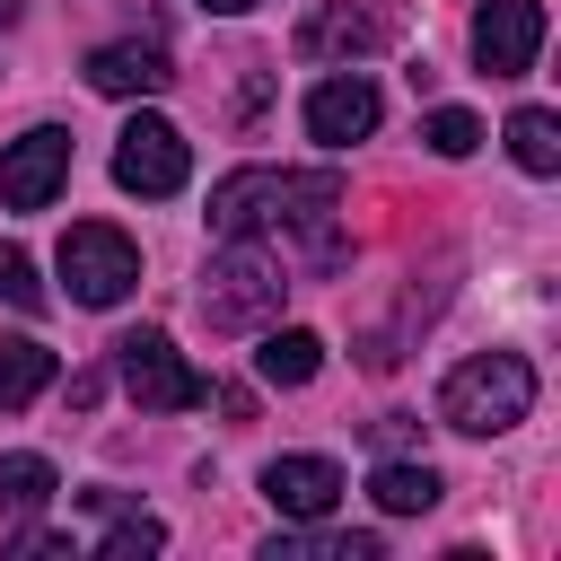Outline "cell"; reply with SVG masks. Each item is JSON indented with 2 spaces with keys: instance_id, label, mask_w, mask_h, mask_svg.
Listing matches in <instances>:
<instances>
[{
  "instance_id": "cell-1",
  "label": "cell",
  "mask_w": 561,
  "mask_h": 561,
  "mask_svg": "<svg viewBox=\"0 0 561 561\" xmlns=\"http://www.w3.org/2000/svg\"><path fill=\"white\" fill-rule=\"evenodd\" d=\"M333 210H342L333 167H237L210 184V237H316L324 263H333Z\"/></svg>"
},
{
  "instance_id": "cell-2",
  "label": "cell",
  "mask_w": 561,
  "mask_h": 561,
  "mask_svg": "<svg viewBox=\"0 0 561 561\" xmlns=\"http://www.w3.org/2000/svg\"><path fill=\"white\" fill-rule=\"evenodd\" d=\"M535 412V368L517 351H482V359H456L447 386H438V421L465 430V438H500Z\"/></svg>"
},
{
  "instance_id": "cell-3",
  "label": "cell",
  "mask_w": 561,
  "mask_h": 561,
  "mask_svg": "<svg viewBox=\"0 0 561 561\" xmlns=\"http://www.w3.org/2000/svg\"><path fill=\"white\" fill-rule=\"evenodd\" d=\"M280 289H289L280 254H263V237H228V254L202 272V316L210 333H254L280 307Z\"/></svg>"
},
{
  "instance_id": "cell-4",
  "label": "cell",
  "mask_w": 561,
  "mask_h": 561,
  "mask_svg": "<svg viewBox=\"0 0 561 561\" xmlns=\"http://www.w3.org/2000/svg\"><path fill=\"white\" fill-rule=\"evenodd\" d=\"M61 280H70L79 307H123L131 280H140V245L123 228H105V219H79L61 237Z\"/></svg>"
},
{
  "instance_id": "cell-5",
  "label": "cell",
  "mask_w": 561,
  "mask_h": 561,
  "mask_svg": "<svg viewBox=\"0 0 561 561\" xmlns=\"http://www.w3.org/2000/svg\"><path fill=\"white\" fill-rule=\"evenodd\" d=\"M114 377H123V394H131L140 412H193V403L210 394L158 324H140V333H123V342H114Z\"/></svg>"
},
{
  "instance_id": "cell-6",
  "label": "cell",
  "mask_w": 561,
  "mask_h": 561,
  "mask_svg": "<svg viewBox=\"0 0 561 561\" xmlns=\"http://www.w3.org/2000/svg\"><path fill=\"white\" fill-rule=\"evenodd\" d=\"M184 175H193V149H184V131H175L167 114H131V123L114 131V184H123V193L167 202V193H184Z\"/></svg>"
},
{
  "instance_id": "cell-7",
  "label": "cell",
  "mask_w": 561,
  "mask_h": 561,
  "mask_svg": "<svg viewBox=\"0 0 561 561\" xmlns=\"http://www.w3.org/2000/svg\"><path fill=\"white\" fill-rule=\"evenodd\" d=\"M403 35V18L386 0H324L298 18V53L307 61H359V53H386Z\"/></svg>"
},
{
  "instance_id": "cell-8",
  "label": "cell",
  "mask_w": 561,
  "mask_h": 561,
  "mask_svg": "<svg viewBox=\"0 0 561 561\" xmlns=\"http://www.w3.org/2000/svg\"><path fill=\"white\" fill-rule=\"evenodd\" d=\"M61 184H70V131L61 123H35L0 149V202L9 210H44Z\"/></svg>"
},
{
  "instance_id": "cell-9",
  "label": "cell",
  "mask_w": 561,
  "mask_h": 561,
  "mask_svg": "<svg viewBox=\"0 0 561 561\" xmlns=\"http://www.w3.org/2000/svg\"><path fill=\"white\" fill-rule=\"evenodd\" d=\"M535 53H543V0H482L473 9V61L491 79L535 70Z\"/></svg>"
},
{
  "instance_id": "cell-10",
  "label": "cell",
  "mask_w": 561,
  "mask_h": 561,
  "mask_svg": "<svg viewBox=\"0 0 561 561\" xmlns=\"http://www.w3.org/2000/svg\"><path fill=\"white\" fill-rule=\"evenodd\" d=\"M263 500L289 517V526H316L342 508V465L333 456H272L263 465Z\"/></svg>"
},
{
  "instance_id": "cell-11",
  "label": "cell",
  "mask_w": 561,
  "mask_h": 561,
  "mask_svg": "<svg viewBox=\"0 0 561 561\" xmlns=\"http://www.w3.org/2000/svg\"><path fill=\"white\" fill-rule=\"evenodd\" d=\"M167 79H175L167 44H131V35H123V44H96V53H88V88H96V96H158Z\"/></svg>"
},
{
  "instance_id": "cell-12",
  "label": "cell",
  "mask_w": 561,
  "mask_h": 561,
  "mask_svg": "<svg viewBox=\"0 0 561 561\" xmlns=\"http://www.w3.org/2000/svg\"><path fill=\"white\" fill-rule=\"evenodd\" d=\"M307 131L324 140V149H351V140H368L377 131V88L351 70V79H324L316 96H307Z\"/></svg>"
},
{
  "instance_id": "cell-13",
  "label": "cell",
  "mask_w": 561,
  "mask_h": 561,
  "mask_svg": "<svg viewBox=\"0 0 561 561\" xmlns=\"http://www.w3.org/2000/svg\"><path fill=\"white\" fill-rule=\"evenodd\" d=\"M254 368H263V386H307V377L324 368V342H316L307 324H272V333L254 342Z\"/></svg>"
},
{
  "instance_id": "cell-14",
  "label": "cell",
  "mask_w": 561,
  "mask_h": 561,
  "mask_svg": "<svg viewBox=\"0 0 561 561\" xmlns=\"http://www.w3.org/2000/svg\"><path fill=\"white\" fill-rule=\"evenodd\" d=\"M438 491H447V482H438L430 465H412V456H386V465L368 473V500H377L386 517H421V508H438Z\"/></svg>"
},
{
  "instance_id": "cell-15",
  "label": "cell",
  "mask_w": 561,
  "mask_h": 561,
  "mask_svg": "<svg viewBox=\"0 0 561 561\" xmlns=\"http://www.w3.org/2000/svg\"><path fill=\"white\" fill-rule=\"evenodd\" d=\"M263 561H377V535H324V517H316V526L272 535Z\"/></svg>"
},
{
  "instance_id": "cell-16",
  "label": "cell",
  "mask_w": 561,
  "mask_h": 561,
  "mask_svg": "<svg viewBox=\"0 0 561 561\" xmlns=\"http://www.w3.org/2000/svg\"><path fill=\"white\" fill-rule=\"evenodd\" d=\"M44 386H53V351H44L35 333H9V342H0V412L35 403Z\"/></svg>"
},
{
  "instance_id": "cell-17",
  "label": "cell",
  "mask_w": 561,
  "mask_h": 561,
  "mask_svg": "<svg viewBox=\"0 0 561 561\" xmlns=\"http://www.w3.org/2000/svg\"><path fill=\"white\" fill-rule=\"evenodd\" d=\"M508 158H517L526 175H561V114L517 105V114H508Z\"/></svg>"
},
{
  "instance_id": "cell-18",
  "label": "cell",
  "mask_w": 561,
  "mask_h": 561,
  "mask_svg": "<svg viewBox=\"0 0 561 561\" xmlns=\"http://www.w3.org/2000/svg\"><path fill=\"white\" fill-rule=\"evenodd\" d=\"M53 491H61V473H53L44 456H0V508H9V517H35Z\"/></svg>"
},
{
  "instance_id": "cell-19",
  "label": "cell",
  "mask_w": 561,
  "mask_h": 561,
  "mask_svg": "<svg viewBox=\"0 0 561 561\" xmlns=\"http://www.w3.org/2000/svg\"><path fill=\"white\" fill-rule=\"evenodd\" d=\"M158 543H167V526H158V517H140V508H114V526H105L96 561H140V552H158Z\"/></svg>"
},
{
  "instance_id": "cell-20",
  "label": "cell",
  "mask_w": 561,
  "mask_h": 561,
  "mask_svg": "<svg viewBox=\"0 0 561 561\" xmlns=\"http://www.w3.org/2000/svg\"><path fill=\"white\" fill-rule=\"evenodd\" d=\"M421 140H430L438 158H473V149H482V123H473L465 105H438V114L421 123Z\"/></svg>"
},
{
  "instance_id": "cell-21",
  "label": "cell",
  "mask_w": 561,
  "mask_h": 561,
  "mask_svg": "<svg viewBox=\"0 0 561 561\" xmlns=\"http://www.w3.org/2000/svg\"><path fill=\"white\" fill-rule=\"evenodd\" d=\"M0 298H9L18 316H35V307H44V280H35V263H26L18 245H0Z\"/></svg>"
},
{
  "instance_id": "cell-22",
  "label": "cell",
  "mask_w": 561,
  "mask_h": 561,
  "mask_svg": "<svg viewBox=\"0 0 561 561\" xmlns=\"http://www.w3.org/2000/svg\"><path fill=\"white\" fill-rule=\"evenodd\" d=\"M202 9H219V18H245V9H263V0H202Z\"/></svg>"
},
{
  "instance_id": "cell-23",
  "label": "cell",
  "mask_w": 561,
  "mask_h": 561,
  "mask_svg": "<svg viewBox=\"0 0 561 561\" xmlns=\"http://www.w3.org/2000/svg\"><path fill=\"white\" fill-rule=\"evenodd\" d=\"M18 9H26V0H0V26H18Z\"/></svg>"
}]
</instances>
